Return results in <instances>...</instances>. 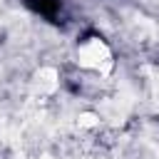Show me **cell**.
Wrapping results in <instances>:
<instances>
[{
	"label": "cell",
	"mask_w": 159,
	"mask_h": 159,
	"mask_svg": "<svg viewBox=\"0 0 159 159\" xmlns=\"http://www.w3.org/2000/svg\"><path fill=\"white\" fill-rule=\"evenodd\" d=\"M22 5L45 20H57L62 12V0H22Z\"/></svg>",
	"instance_id": "obj_1"
}]
</instances>
